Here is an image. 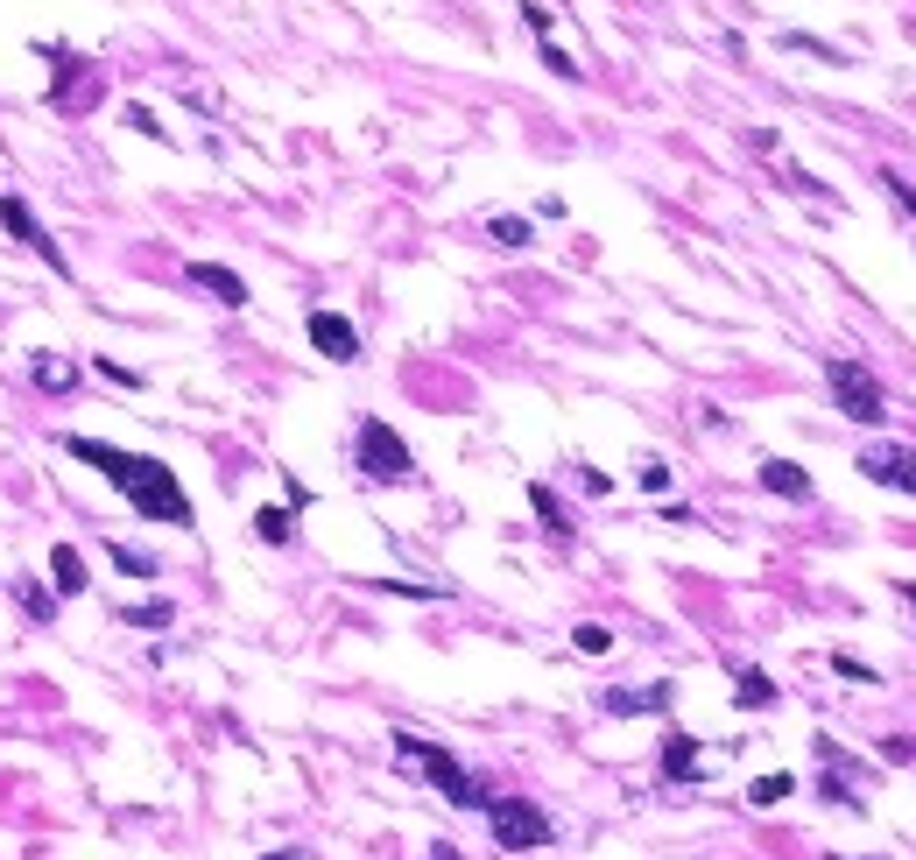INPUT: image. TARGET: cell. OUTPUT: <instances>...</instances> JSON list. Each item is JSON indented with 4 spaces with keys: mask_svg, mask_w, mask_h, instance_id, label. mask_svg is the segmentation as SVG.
Here are the masks:
<instances>
[{
    "mask_svg": "<svg viewBox=\"0 0 916 860\" xmlns=\"http://www.w3.org/2000/svg\"><path fill=\"white\" fill-rule=\"evenodd\" d=\"M64 452L79 458V466H92L106 487H121V501L135 508L142 522L190 529V494H184V480L163 466V458H148V452H121V445H106V437H85V431H71V437H64Z\"/></svg>",
    "mask_w": 916,
    "mask_h": 860,
    "instance_id": "obj_1",
    "label": "cell"
},
{
    "mask_svg": "<svg viewBox=\"0 0 916 860\" xmlns=\"http://www.w3.org/2000/svg\"><path fill=\"white\" fill-rule=\"evenodd\" d=\"M395 755H403V769H416L430 790H445V805H458V811H487V805H493L487 783L472 776V769H458V755L437 748V740H424V734H395Z\"/></svg>",
    "mask_w": 916,
    "mask_h": 860,
    "instance_id": "obj_2",
    "label": "cell"
},
{
    "mask_svg": "<svg viewBox=\"0 0 916 860\" xmlns=\"http://www.w3.org/2000/svg\"><path fill=\"white\" fill-rule=\"evenodd\" d=\"M825 388H832V403L846 410L853 424H882V416H888L882 374H874L867 360H853V353H832V360H825Z\"/></svg>",
    "mask_w": 916,
    "mask_h": 860,
    "instance_id": "obj_3",
    "label": "cell"
},
{
    "mask_svg": "<svg viewBox=\"0 0 916 860\" xmlns=\"http://www.w3.org/2000/svg\"><path fill=\"white\" fill-rule=\"evenodd\" d=\"M353 466L367 473V480H388V487L416 480V458H409V445H403V431H388L381 416H360V431H353Z\"/></svg>",
    "mask_w": 916,
    "mask_h": 860,
    "instance_id": "obj_4",
    "label": "cell"
},
{
    "mask_svg": "<svg viewBox=\"0 0 916 860\" xmlns=\"http://www.w3.org/2000/svg\"><path fill=\"white\" fill-rule=\"evenodd\" d=\"M487 826H493V847H501V853H537V847L558 839L550 811L529 805V797H493V805H487Z\"/></svg>",
    "mask_w": 916,
    "mask_h": 860,
    "instance_id": "obj_5",
    "label": "cell"
},
{
    "mask_svg": "<svg viewBox=\"0 0 916 860\" xmlns=\"http://www.w3.org/2000/svg\"><path fill=\"white\" fill-rule=\"evenodd\" d=\"M0 226H8V234L22 240L29 255H35V261H43V269H50V276H71V255H64V247H56V240L43 234V219H35L22 198H0Z\"/></svg>",
    "mask_w": 916,
    "mask_h": 860,
    "instance_id": "obj_6",
    "label": "cell"
},
{
    "mask_svg": "<svg viewBox=\"0 0 916 860\" xmlns=\"http://www.w3.org/2000/svg\"><path fill=\"white\" fill-rule=\"evenodd\" d=\"M861 473H867L874 487L916 494V452H909V445H867V452H861Z\"/></svg>",
    "mask_w": 916,
    "mask_h": 860,
    "instance_id": "obj_7",
    "label": "cell"
},
{
    "mask_svg": "<svg viewBox=\"0 0 916 860\" xmlns=\"http://www.w3.org/2000/svg\"><path fill=\"white\" fill-rule=\"evenodd\" d=\"M303 332H311V346L324 360H339V367H353L360 360V332H353V318H339V311H311L303 318Z\"/></svg>",
    "mask_w": 916,
    "mask_h": 860,
    "instance_id": "obj_8",
    "label": "cell"
},
{
    "mask_svg": "<svg viewBox=\"0 0 916 860\" xmlns=\"http://www.w3.org/2000/svg\"><path fill=\"white\" fill-rule=\"evenodd\" d=\"M670 684H627V692H606L600 705H606V713H614V719H642V713H670Z\"/></svg>",
    "mask_w": 916,
    "mask_h": 860,
    "instance_id": "obj_9",
    "label": "cell"
},
{
    "mask_svg": "<svg viewBox=\"0 0 916 860\" xmlns=\"http://www.w3.org/2000/svg\"><path fill=\"white\" fill-rule=\"evenodd\" d=\"M761 487L782 494V501H811V473L797 458H761Z\"/></svg>",
    "mask_w": 916,
    "mask_h": 860,
    "instance_id": "obj_10",
    "label": "cell"
},
{
    "mask_svg": "<svg viewBox=\"0 0 916 860\" xmlns=\"http://www.w3.org/2000/svg\"><path fill=\"white\" fill-rule=\"evenodd\" d=\"M190 282H198V290H212L226 311H240V303H247V282L233 269H219V261H190Z\"/></svg>",
    "mask_w": 916,
    "mask_h": 860,
    "instance_id": "obj_11",
    "label": "cell"
},
{
    "mask_svg": "<svg viewBox=\"0 0 916 860\" xmlns=\"http://www.w3.org/2000/svg\"><path fill=\"white\" fill-rule=\"evenodd\" d=\"M663 776H670V783H698V740L691 734L663 740Z\"/></svg>",
    "mask_w": 916,
    "mask_h": 860,
    "instance_id": "obj_12",
    "label": "cell"
},
{
    "mask_svg": "<svg viewBox=\"0 0 916 860\" xmlns=\"http://www.w3.org/2000/svg\"><path fill=\"white\" fill-rule=\"evenodd\" d=\"M50 579H56V600H64V592H85V558H79V543H56V550H50Z\"/></svg>",
    "mask_w": 916,
    "mask_h": 860,
    "instance_id": "obj_13",
    "label": "cell"
},
{
    "mask_svg": "<svg viewBox=\"0 0 916 860\" xmlns=\"http://www.w3.org/2000/svg\"><path fill=\"white\" fill-rule=\"evenodd\" d=\"M733 705H740V713H761V705H776V677H769V671H740Z\"/></svg>",
    "mask_w": 916,
    "mask_h": 860,
    "instance_id": "obj_14",
    "label": "cell"
},
{
    "mask_svg": "<svg viewBox=\"0 0 916 860\" xmlns=\"http://www.w3.org/2000/svg\"><path fill=\"white\" fill-rule=\"evenodd\" d=\"M254 537H261V543H290V537H296V515H290V508H261V515H254Z\"/></svg>",
    "mask_w": 916,
    "mask_h": 860,
    "instance_id": "obj_15",
    "label": "cell"
},
{
    "mask_svg": "<svg viewBox=\"0 0 916 860\" xmlns=\"http://www.w3.org/2000/svg\"><path fill=\"white\" fill-rule=\"evenodd\" d=\"M790 790H797V776H782V769H776V776H754V783H748V805L769 811V805H782Z\"/></svg>",
    "mask_w": 916,
    "mask_h": 860,
    "instance_id": "obj_16",
    "label": "cell"
},
{
    "mask_svg": "<svg viewBox=\"0 0 916 860\" xmlns=\"http://www.w3.org/2000/svg\"><path fill=\"white\" fill-rule=\"evenodd\" d=\"M571 649H579V656H606V649H614V628L579 621V628H571Z\"/></svg>",
    "mask_w": 916,
    "mask_h": 860,
    "instance_id": "obj_17",
    "label": "cell"
},
{
    "mask_svg": "<svg viewBox=\"0 0 916 860\" xmlns=\"http://www.w3.org/2000/svg\"><path fill=\"white\" fill-rule=\"evenodd\" d=\"M529 501H537V515H543V529H550V537H571V522H564V508H558V494H550V487H529Z\"/></svg>",
    "mask_w": 916,
    "mask_h": 860,
    "instance_id": "obj_18",
    "label": "cell"
},
{
    "mask_svg": "<svg viewBox=\"0 0 916 860\" xmlns=\"http://www.w3.org/2000/svg\"><path fill=\"white\" fill-rule=\"evenodd\" d=\"M14 600H22V607H29L35 621H56V592H50V586H35V579H22V586H14Z\"/></svg>",
    "mask_w": 916,
    "mask_h": 860,
    "instance_id": "obj_19",
    "label": "cell"
},
{
    "mask_svg": "<svg viewBox=\"0 0 916 860\" xmlns=\"http://www.w3.org/2000/svg\"><path fill=\"white\" fill-rule=\"evenodd\" d=\"M106 558H113V564H121V571H127V579H156V558H148V550H135V543H113V550H106Z\"/></svg>",
    "mask_w": 916,
    "mask_h": 860,
    "instance_id": "obj_20",
    "label": "cell"
},
{
    "mask_svg": "<svg viewBox=\"0 0 916 860\" xmlns=\"http://www.w3.org/2000/svg\"><path fill=\"white\" fill-rule=\"evenodd\" d=\"M487 240L514 255V247H529V219H514V213H508V219H487Z\"/></svg>",
    "mask_w": 916,
    "mask_h": 860,
    "instance_id": "obj_21",
    "label": "cell"
},
{
    "mask_svg": "<svg viewBox=\"0 0 916 860\" xmlns=\"http://www.w3.org/2000/svg\"><path fill=\"white\" fill-rule=\"evenodd\" d=\"M71 381H79V367H71V360H35V388H71Z\"/></svg>",
    "mask_w": 916,
    "mask_h": 860,
    "instance_id": "obj_22",
    "label": "cell"
},
{
    "mask_svg": "<svg viewBox=\"0 0 916 860\" xmlns=\"http://www.w3.org/2000/svg\"><path fill=\"white\" fill-rule=\"evenodd\" d=\"M177 621V607L169 600H148V607H127V628H169Z\"/></svg>",
    "mask_w": 916,
    "mask_h": 860,
    "instance_id": "obj_23",
    "label": "cell"
},
{
    "mask_svg": "<svg viewBox=\"0 0 916 860\" xmlns=\"http://www.w3.org/2000/svg\"><path fill=\"white\" fill-rule=\"evenodd\" d=\"M522 29L537 35V43H550V8H543V0H522Z\"/></svg>",
    "mask_w": 916,
    "mask_h": 860,
    "instance_id": "obj_24",
    "label": "cell"
},
{
    "mask_svg": "<svg viewBox=\"0 0 916 860\" xmlns=\"http://www.w3.org/2000/svg\"><path fill=\"white\" fill-rule=\"evenodd\" d=\"M782 43H790V50H804V56H825V64H846V56H839L832 43H818V35H782Z\"/></svg>",
    "mask_w": 916,
    "mask_h": 860,
    "instance_id": "obj_25",
    "label": "cell"
},
{
    "mask_svg": "<svg viewBox=\"0 0 916 860\" xmlns=\"http://www.w3.org/2000/svg\"><path fill=\"white\" fill-rule=\"evenodd\" d=\"M882 761H895V769H903V761H916V740H903V734H888V740H882Z\"/></svg>",
    "mask_w": 916,
    "mask_h": 860,
    "instance_id": "obj_26",
    "label": "cell"
},
{
    "mask_svg": "<svg viewBox=\"0 0 916 860\" xmlns=\"http://www.w3.org/2000/svg\"><path fill=\"white\" fill-rule=\"evenodd\" d=\"M882 184H888V198H895V205H903V213L916 219V184H903V177H895V169H888V177H882Z\"/></svg>",
    "mask_w": 916,
    "mask_h": 860,
    "instance_id": "obj_27",
    "label": "cell"
},
{
    "mask_svg": "<svg viewBox=\"0 0 916 860\" xmlns=\"http://www.w3.org/2000/svg\"><path fill=\"white\" fill-rule=\"evenodd\" d=\"M543 64H550V71H558V79H585V71H579V64H571V56H564L558 43H543Z\"/></svg>",
    "mask_w": 916,
    "mask_h": 860,
    "instance_id": "obj_28",
    "label": "cell"
},
{
    "mask_svg": "<svg viewBox=\"0 0 916 860\" xmlns=\"http://www.w3.org/2000/svg\"><path fill=\"white\" fill-rule=\"evenodd\" d=\"M127 127H142L148 142H163V127H156V113H148V106H127Z\"/></svg>",
    "mask_w": 916,
    "mask_h": 860,
    "instance_id": "obj_29",
    "label": "cell"
},
{
    "mask_svg": "<svg viewBox=\"0 0 916 860\" xmlns=\"http://www.w3.org/2000/svg\"><path fill=\"white\" fill-rule=\"evenodd\" d=\"M832 663H839V677H853V684H874V671H867L861 656H832Z\"/></svg>",
    "mask_w": 916,
    "mask_h": 860,
    "instance_id": "obj_30",
    "label": "cell"
},
{
    "mask_svg": "<svg viewBox=\"0 0 916 860\" xmlns=\"http://www.w3.org/2000/svg\"><path fill=\"white\" fill-rule=\"evenodd\" d=\"M642 487L663 494V487H670V466H656V458H648V466H642Z\"/></svg>",
    "mask_w": 916,
    "mask_h": 860,
    "instance_id": "obj_31",
    "label": "cell"
},
{
    "mask_svg": "<svg viewBox=\"0 0 916 860\" xmlns=\"http://www.w3.org/2000/svg\"><path fill=\"white\" fill-rule=\"evenodd\" d=\"M424 860H466V853H458V847H445V839H437V847H430Z\"/></svg>",
    "mask_w": 916,
    "mask_h": 860,
    "instance_id": "obj_32",
    "label": "cell"
},
{
    "mask_svg": "<svg viewBox=\"0 0 916 860\" xmlns=\"http://www.w3.org/2000/svg\"><path fill=\"white\" fill-rule=\"evenodd\" d=\"M261 860H303V847H275V853H261Z\"/></svg>",
    "mask_w": 916,
    "mask_h": 860,
    "instance_id": "obj_33",
    "label": "cell"
},
{
    "mask_svg": "<svg viewBox=\"0 0 916 860\" xmlns=\"http://www.w3.org/2000/svg\"><path fill=\"white\" fill-rule=\"evenodd\" d=\"M903 600H909V607H916V586H903Z\"/></svg>",
    "mask_w": 916,
    "mask_h": 860,
    "instance_id": "obj_34",
    "label": "cell"
}]
</instances>
